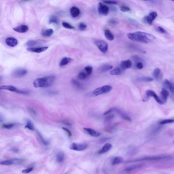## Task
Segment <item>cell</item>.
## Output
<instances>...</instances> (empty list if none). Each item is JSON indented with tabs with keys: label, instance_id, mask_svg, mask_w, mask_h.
I'll return each instance as SVG.
<instances>
[{
	"label": "cell",
	"instance_id": "cell-30",
	"mask_svg": "<svg viewBox=\"0 0 174 174\" xmlns=\"http://www.w3.org/2000/svg\"><path fill=\"white\" fill-rule=\"evenodd\" d=\"M139 82H151L153 80V79L149 77H141L136 79Z\"/></svg>",
	"mask_w": 174,
	"mask_h": 174
},
{
	"label": "cell",
	"instance_id": "cell-7",
	"mask_svg": "<svg viewBox=\"0 0 174 174\" xmlns=\"http://www.w3.org/2000/svg\"><path fill=\"white\" fill-rule=\"evenodd\" d=\"M112 112H115L116 113L119 114L122 117V118L123 119H124L125 120H126L127 121H131L130 117L126 113H125L124 111H122L121 110H120L119 109H117V108H111L110 109H109L107 111H106L104 113V114L105 115L108 114H109V113Z\"/></svg>",
	"mask_w": 174,
	"mask_h": 174
},
{
	"label": "cell",
	"instance_id": "cell-40",
	"mask_svg": "<svg viewBox=\"0 0 174 174\" xmlns=\"http://www.w3.org/2000/svg\"><path fill=\"white\" fill-rule=\"evenodd\" d=\"M26 128L31 130L33 131L34 130V127L33 125L32 124L31 122H30V121H29L27 122L26 126Z\"/></svg>",
	"mask_w": 174,
	"mask_h": 174
},
{
	"label": "cell",
	"instance_id": "cell-17",
	"mask_svg": "<svg viewBox=\"0 0 174 174\" xmlns=\"http://www.w3.org/2000/svg\"><path fill=\"white\" fill-rule=\"evenodd\" d=\"M84 130L89 135L93 136V137H98L100 135V133L96 131L95 130L91 128H84Z\"/></svg>",
	"mask_w": 174,
	"mask_h": 174
},
{
	"label": "cell",
	"instance_id": "cell-15",
	"mask_svg": "<svg viewBox=\"0 0 174 174\" xmlns=\"http://www.w3.org/2000/svg\"><path fill=\"white\" fill-rule=\"evenodd\" d=\"M13 29L16 32L23 33H26L29 30V27L27 25H22L17 27L16 28H14Z\"/></svg>",
	"mask_w": 174,
	"mask_h": 174
},
{
	"label": "cell",
	"instance_id": "cell-4",
	"mask_svg": "<svg viewBox=\"0 0 174 174\" xmlns=\"http://www.w3.org/2000/svg\"><path fill=\"white\" fill-rule=\"evenodd\" d=\"M170 158L169 156H158L147 157L145 158H142L141 159H137L135 160H133L130 161L128 162H136V161H160L162 160L168 159Z\"/></svg>",
	"mask_w": 174,
	"mask_h": 174
},
{
	"label": "cell",
	"instance_id": "cell-5",
	"mask_svg": "<svg viewBox=\"0 0 174 174\" xmlns=\"http://www.w3.org/2000/svg\"><path fill=\"white\" fill-rule=\"evenodd\" d=\"M0 89L1 90H8L10 91H12V92H14V93L19 94L26 95L28 94V91L26 90L20 89L12 85H2L0 87Z\"/></svg>",
	"mask_w": 174,
	"mask_h": 174
},
{
	"label": "cell",
	"instance_id": "cell-29",
	"mask_svg": "<svg viewBox=\"0 0 174 174\" xmlns=\"http://www.w3.org/2000/svg\"><path fill=\"white\" fill-rule=\"evenodd\" d=\"M53 33H54V30L50 28L47 29L43 31L42 33V35L44 37H50L52 35Z\"/></svg>",
	"mask_w": 174,
	"mask_h": 174
},
{
	"label": "cell",
	"instance_id": "cell-2",
	"mask_svg": "<svg viewBox=\"0 0 174 174\" xmlns=\"http://www.w3.org/2000/svg\"><path fill=\"white\" fill-rule=\"evenodd\" d=\"M56 78L53 76H49L36 79L33 82L35 88H46L51 86L55 81Z\"/></svg>",
	"mask_w": 174,
	"mask_h": 174
},
{
	"label": "cell",
	"instance_id": "cell-35",
	"mask_svg": "<svg viewBox=\"0 0 174 174\" xmlns=\"http://www.w3.org/2000/svg\"><path fill=\"white\" fill-rule=\"evenodd\" d=\"M1 165H13L12 163V160L11 159H9V160H4L1 162Z\"/></svg>",
	"mask_w": 174,
	"mask_h": 174
},
{
	"label": "cell",
	"instance_id": "cell-12",
	"mask_svg": "<svg viewBox=\"0 0 174 174\" xmlns=\"http://www.w3.org/2000/svg\"><path fill=\"white\" fill-rule=\"evenodd\" d=\"M157 17V13L156 12L153 11L151 12L149 14H148V16H146L145 17V19L149 25H151L153 21L156 19Z\"/></svg>",
	"mask_w": 174,
	"mask_h": 174
},
{
	"label": "cell",
	"instance_id": "cell-18",
	"mask_svg": "<svg viewBox=\"0 0 174 174\" xmlns=\"http://www.w3.org/2000/svg\"><path fill=\"white\" fill-rule=\"evenodd\" d=\"M112 148V145L109 143H107L99 151V154H104L105 153L107 152L108 151H109L111 148Z\"/></svg>",
	"mask_w": 174,
	"mask_h": 174
},
{
	"label": "cell",
	"instance_id": "cell-20",
	"mask_svg": "<svg viewBox=\"0 0 174 174\" xmlns=\"http://www.w3.org/2000/svg\"><path fill=\"white\" fill-rule=\"evenodd\" d=\"M120 66L121 69L123 70L130 69L132 66V62L129 60L122 61L120 64Z\"/></svg>",
	"mask_w": 174,
	"mask_h": 174
},
{
	"label": "cell",
	"instance_id": "cell-50",
	"mask_svg": "<svg viewBox=\"0 0 174 174\" xmlns=\"http://www.w3.org/2000/svg\"><path fill=\"white\" fill-rule=\"evenodd\" d=\"M170 91L172 93V94L174 95V83H173V85H172L171 89H170Z\"/></svg>",
	"mask_w": 174,
	"mask_h": 174
},
{
	"label": "cell",
	"instance_id": "cell-24",
	"mask_svg": "<svg viewBox=\"0 0 174 174\" xmlns=\"http://www.w3.org/2000/svg\"><path fill=\"white\" fill-rule=\"evenodd\" d=\"M104 34L106 38L107 39H108L109 40L112 41V40H114V35H113V34L111 33V32L110 30H109L108 29L105 30Z\"/></svg>",
	"mask_w": 174,
	"mask_h": 174
},
{
	"label": "cell",
	"instance_id": "cell-11",
	"mask_svg": "<svg viewBox=\"0 0 174 174\" xmlns=\"http://www.w3.org/2000/svg\"><path fill=\"white\" fill-rule=\"evenodd\" d=\"M27 70L24 69H18L12 73V76L14 78H21L27 74Z\"/></svg>",
	"mask_w": 174,
	"mask_h": 174
},
{
	"label": "cell",
	"instance_id": "cell-13",
	"mask_svg": "<svg viewBox=\"0 0 174 174\" xmlns=\"http://www.w3.org/2000/svg\"><path fill=\"white\" fill-rule=\"evenodd\" d=\"M48 49V47H32V48H28L27 50L30 52L36 53H40L46 51Z\"/></svg>",
	"mask_w": 174,
	"mask_h": 174
},
{
	"label": "cell",
	"instance_id": "cell-19",
	"mask_svg": "<svg viewBox=\"0 0 174 174\" xmlns=\"http://www.w3.org/2000/svg\"><path fill=\"white\" fill-rule=\"evenodd\" d=\"M160 95H161L160 99H161V101L163 102V103H165L167 100L168 96H169V93L166 89L163 88L162 91L160 93Z\"/></svg>",
	"mask_w": 174,
	"mask_h": 174
},
{
	"label": "cell",
	"instance_id": "cell-47",
	"mask_svg": "<svg viewBox=\"0 0 174 174\" xmlns=\"http://www.w3.org/2000/svg\"><path fill=\"white\" fill-rule=\"evenodd\" d=\"M103 2L105 4H111V5L117 4V2L115 1H104Z\"/></svg>",
	"mask_w": 174,
	"mask_h": 174
},
{
	"label": "cell",
	"instance_id": "cell-38",
	"mask_svg": "<svg viewBox=\"0 0 174 174\" xmlns=\"http://www.w3.org/2000/svg\"><path fill=\"white\" fill-rule=\"evenodd\" d=\"M84 70L87 73L88 76H90L92 72H93V68L91 66H86L84 68Z\"/></svg>",
	"mask_w": 174,
	"mask_h": 174
},
{
	"label": "cell",
	"instance_id": "cell-33",
	"mask_svg": "<svg viewBox=\"0 0 174 174\" xmlns=\"http://www.w3.org/2000/svg\"><path fill=\"white\" fill-rule=\"evenodd\" d=\"M59 23L58 18L55 16H51L49 19V23H54L56 24H58Z\"/></svg>",
	"mask_w": 174,
	"mask_h": 174
},
{
	"label": "cell",
	"instance_id": "cell-8",
	"mask_svg": "<svg viewBox=\"0 0 174 174\" xmlns=\"http://www.w3.org/2000/svg\"><path fill=\"white\" fill-rule=\"evenodd\" d=\"M95 44L99 50L103 53L107 52L108 49V44L103 40L98 39L95 41Z\"/></svg>",
	"mask_w": 174,
	"mask_h": 174
},
{
	"label": "cell",
	"instance_id": "cell-6",
	"mask_svg": "<svg viewBox=\"0 0 174 174\" xmlns=\"http://www.w3.org/2000/svg\"><path fill=\"white\" fill-rule=\"evenodd\" d=\"M150 97H153L154 98V99L158 103H159V104L162 105L164 104L163 103V102L161 101V99L156 94L154 91H153L151 90H148L146 91L145 98H144L143 101H147L149 100V99Z\"/></svg>",
	"mask_w": 174,
	"mask_h": 174
},
{
	"label": "cell",
	"instance_id": "cell-44",
	"mask_svg": "<svg viewBox=\"0 0 174 174\" xmlns=\"http://www.w3.org/2000/svg\"><path fill=\"white\" fill-rule=\"evenodd\" d=\"M121 10L122 11V12H127V11H129L130 10V8L127 6H122L120 8Z\"/></svg>",
	"mask_w": 174,
	"mask_h": 174
},
{
	"label": "cell",
	"instance_id": "cell-27",
	"mask_svg": "<svg viewBox=\"0 0 174 174\" xmlns=\"http://www.w3.org/2000/svg\"><path fill=\"white\" fill-rule=\"evenodd\" d=\"M142 166V165L139 164V165H131L129 167H128L125 170V171L126 172H130L132 171H134L135 170H137L141 167Z\"/></svg>",
	"mask_w": 174,
	"mask_h": 174
},
{
	"label": "cell",
	"instance_id": "cell-28",
	"mask_svg": "<svg viewBox=\"0 0 174 174\" xmlns=\"http://www.w3.org/2000/svg\"><path fill=\"white\" fill-rule=\"evenodd\" d=\"M124 160L121 157H116L113 159L112 161L113 165H117L124 162Z\"/></svg>",
	"mask_w": 174,
	"mask_h": 174
},
{
	"label": "cell",
	"instance_id": "cell-43",
	"mask_svg": "<svg viewBox=\"0 0 174 174\" xmlns=\"http://www.w3.org/2000/svg\"><path fill=\"white\" fill-rule=\"evenodd\" d=\"M71 83L72 84H73V85H74L76 87H80L81 85H80V83L78 81H77L76 80H75V79H73L72 81H71Z\"/></svg>",
	"mask_w": 174,
	"mask_h": 174
},
{
	"label": "cell",
	"instance_id": "cell-10",
	"mask_svg": "<svg viewBox=\"0 0 174 174\" xmlns=\"http://www.w3.org/2000/svg\"><path fill=\"white\" fill-rule=\"evenodd\" d=\"M109 11V7L104 4L103 3L100 2L99 3L98 5V12L99 14L103 15V16H107Z\"/></svg>",
	"mask_w": 174,
	"mask_h": 174
},
{
	"label": "cell",
	"instance_id": "cell-45",
	"mask_svg": "<svg viewBox=\"0 0 174 174\" xmlns=\"http://www.w3.org/2000/svg\"><path fill=\"white\" fill-rule=\"evenodd\" d=\"M3 126L4 128L6 129H11L13 127L14 125L12 124H4Z\"/></svg>",
	"mask_w": 174,
	"mask_h": 174
},
{
	"label": "cell",
	"instance_id": "cell-3",
	"mask_svg": "<svg viewBox=\"0 0 174 174\" xmlns=\"http://www.w3.org/2000/svg\"><path fill=\"white\" fill-rule=\"evenodd\" d=\"M112 89V87L110 85H106L102 87H99L95 89L92 93V95L93 96H96L103 94H107L110 92Z\"/></svg>",
	"mask_w": 174,
	"mask_h": 174
},
{
	"label": "cell",
	"instance_id": "cell-39",
	"mask_svg": "<svg viewBox=\"0 0 174 174\" xmlns=\"http://www.w3.org/2000/svg\"><path fill=\"white\" fill-rule=\"evenodd\" d=\"M87 26L85 24L83 23H80L78 25L79 29L81 31H84L86 30Z\"/></svg>",
	"mask_w": 174,
	"mask_h": 174
},
{
	"label": "cell",
	"instance_id": "cell-51",
	"mask_svg": "<svg viewBox=\"0 0 174 174\" xmlns=\"http://www.w3.org/2000/svg\"><path fill=\"white\" fill-rule=\"evenodd\" d=\"M173 144H174V142H173Z\"/></svg>",
	"mask_w": 174,
	"mask_h": 174
},
{
	"label": "cell",
	"instance_id": "cell-22",
	"mask_svg": "<svg viewBox=\"0 0 174 174\" xmlns=\"http://www.w3.org/2000/svg\"><path fill=\"white\" fill-rule=\"evenodd\" d=\"M43 43L42 40H29L28 42H27L26 43V45L29 47V48H32L33 46H35L36 45H39V44H42Z\"/></svg>",
	"mask_w": 174,
	"mask_h": 174
},
{
	"label": "cell",
	"instance_id": "cell-1",
	"mask_svg": "<svg viewBox=\"0 0 174 174\" xmlns=\"http://www.w3.org/2000/svg\"><path fill=\"white\" fill-rule=\"evenodd\" d=\"M127 36L130 40L143 43H149L155 39V37L154 35L141 31L128 33Z\"/></svg>",
	"mask_w": 174,
	"mask_h": 174
},
{
	"label": "cell",
	"instance_id": "cell-37",
	"mask_svg": "<svg viewBox=\"0 0 174 174\" xmlns=\"http://www.w3.org/2000/svg\"><path fill=\"white\" fill-rule=\"evenodd\" d=\"M62 25L65 28L69 29H75V28L72 25H71L70 24L67 23V22H63L62 23Z\"/></svg>",
	"mask_w": 174,
	"mask_h": 174
},
{
	"label": "cell",
	"instance_id": "cell-25",
	"mask_svg": "<svg viewBox=\"0 0 174 174\" xmlns=\"http://www.w3.org/2000/svg\"><path fill=\"white\" fill-rule=\"evenodd\" d=\"M161 70L159 68H156L155 69L153 73V76L154 78L156 80H159L160 77H161Z\"/></svg>",
	"mask_w": 174,
	"mask_h": 174
},
{
	"label": "cell",
	"instance_id": "cell-36",
	"mask_svg": "<svg viewBox=\"0 0 174 174\" xmlns=\"http://www.w3.org/2000/svg\"><path fill=\"white\" fill-rule=\"evenodd\" d=\"M174 122V119H166L163 121H161L159 122L160 125H165L170 123Z\"/></svg>",
	"mask_w": 174,
	"mask_h": 174
},
{
	"label": "cell",
	"instance_id": "cell-48",
	"mask_svg": "<svg viewBox=\"0 0 174 174\" xmlns=\"http://www.w3.org/2000/svg\"><path fill=\"white\" fill-rule=\"evenodd\" d=\"M108 23L111 25H115L116 24H117V21L114 19H110Z\"/></svg>",
	"mask_w": 174,
	"mask_h": 174
},
{
	"label": "cell",
	"instance_id": "cell-42",
	"mask_svg": "<svg viewBox=\"0 0 174 174\" xmlns=\"http://www.w3.org/2000/svg\"><path fill=\"white\" fill-rule=\"evenodd\" d=\"M157 30L159 32L161 33H163V34H166L167 33L165 29L164 28H163L162 27H158L157 28Z\"/></svg>",
	"mask_w": 174,
	"mask_h": 174
},
{
	"label": "cell",
	"instance_id": "cell-23",
	"mask_svg": "<svg viewBox=\"0 0 174 174\" xmlns=\"http://www.w3.org/2000/svg\"><path fill=\"white\" fill-rule=\"evenodd\" d=\"M113 68V66L109 64H105L104 65H102L99 69V71L101 73H104L110 70H112Z\"/></svg>",
	"mask_w": 174,
	"mask_h": 174
},
{
	"label": "cell",
	"instance_id": "cell-21",
	"mask_svg": "<svg viewBox=\"0 0 174 174\" xmlns=\"http://www.w3.org/2000/svg\"><path fill=\"white\" fill-rule=\"evenodd\" d=\"M72 61H73V59L70 58L64 57L62 59V60L60 61V62L59 63V66L60 67L64 66L66 65L67 64H68L69 63H70Z\"/></svg>",
	"mask_w": 174,
	"mask_h": 174
},
{
	"label": "cell",
	"instance_id": "cell-49",
	"mask_svg": "<svg viewBox=\"0 0 174 174\" xmlns=\"http://www.w3.org/2000/svg\"><path fill=\"white\" fill-rule=\"evenodd\" d=\"M63 129L67 132V133L68 134V135H69V136H71V133H70V130H69L68 129L65 128H63Z\"/></svg>",
	"mask_w": 174,
	"mask_h": 174
},
{
	"label": "cell",
	"instance_id": "cell-46",
	"mask_svg": "<svg viewBox=\"0 0 174 174\" xmlns=\"http://www.w3.org/2000/svg\"><path fill=\"white\" fill-rule=\"evenodd\" d=\"M143 66H144L143 64H142V63L141 62H138V63L136 64V68H137L138 69H139V70L142 69L143 68Z\"/></svg>",
	"mask_w": 174,
	"mask_h": 174
},
{
	"label": "cell",
	"instance_id": "cell-14",
	"mask_svg": "<svg viewBox=\"0 0 174 174\" xmlns=\"http://www.w3.org/2000/svg\"><path fill=\"white\" fill-rule=\"evenodd\" d=\"M5 43L7 45L10 47H14L18 44V40L14 37H8L5 40Z\"/></svg>",
	"mask_w": 174,
	"mask_h": 174
},
{
	"label": "cell",
	"instance_id": "cell-31",
	"mask_svg": "<svg viewBox=\"0 0 174 174\" xmlns=\"http://www.w3.org/2000/svg\"><path fill=\"white\" fill-rule=\"evenodd\" d=\"M64 159V154L63 152H59L56 157V160L58 162H61L63 161Z\"/></svg>",
	"mask_w": 174,
	"mask_h": 174
},
{
	"label": "cell",
	"instance_id": "cell-34",
	"mask_svg": "<svg viewBox=\"0 0 174 174\" xmlns=\"http://www.w3.org/2000/svg\"><path fill=\"white\" fill-rule=\"evenodd\" d=\"M163 85L165 86L167 89H169L170 90V89H171V88L172 87L173 85V83H171L170 81H168V80H165L163 82Z\"/></svg>",
	"mask_w": 174,
	"mask_h": 174
},
{
	"label": "cell",
	"instance_id": "cell-32",
	"mask_svg": "<svg viewBox=\"0 0 174 174\" xmlns=\"http://www.w3.org/2000/svg\"><path fill=\"white\" fill-rule=\"evenodd\" d=\"M111 75H119L121 74V70L119 68H116L110 71Z\"/></svg>",
	"mask_w": 174,
	"mask_h": 174
},
{
	"label": "cell",
	"instance_id": "cell-16",
	"mask_svg": "<svg viewBox=\"0 0 174 174\" xmlns=\"http://www.w3.org/2000/svg\"><path fill=\"white\" fill-rule=\"evenodd\" d=\"M70 14L73 18H77L80 14V10L78 7L73 6L70 9Z\"/></svg>",
	"mask_w": 174,
	"mask_h": 174
},
{
	"label": "cell",
	"instance_id": "cell-26",
	"mask_svg": "<svg viewBox=\"0 0 174 174\" xmlns=\"http://www.w3.org/2000/svg\"><path fill=\"white\" fill-rule=\"evenodd\" d=\"M89 77V76L88 75L87 73L85 71V70H83L81 72H80L77 76V78L79 80H85Z\"/></svg>",
	"mask_w": 174,
	"mask_h": 174
},
{
	"label": "cell",
	"instance_id": "cell-9",
	"mask_svg": "<svg viewBox=\"0 0 174 174\" xmlns=\"http://www.w3.org/2000/svg\"><path fill=\"white\" fill-rule=\"evenodd\" d=\"M87 147V145L84 143H73L70 145L71 150L76 151H82L85 150Z\"/></svg>",
	"mask_w": 174,
	"mask_h": 174
},
{
	"label": "cell",
	"instance_id": "cell-41",
	"mask_svg": "<svg viewBox=\"0 0 174 174\" xmlns=\"http://www.w3.org/2000/svg\"><path fill=\"white\" fill-rule=\"evenodd\" d=\"M33 170V167H28L26 169H24L22 171V173L23 174H28L30 173V172H31Z\"/></svg>",
	"mask_w": 174,
	"mask_h": 174
}]
</instances>
